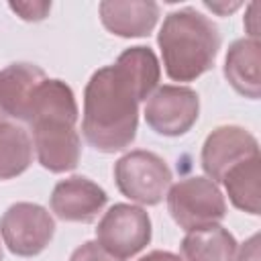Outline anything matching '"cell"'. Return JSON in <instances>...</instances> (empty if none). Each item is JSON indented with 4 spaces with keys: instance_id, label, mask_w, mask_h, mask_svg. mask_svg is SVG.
<instances>
[{
    "instance_id": "1",
    "label": "cell",
    "mask_w": 261,
    "mask_h": 261,
    "mask_svg": "<svg viewBox=\"0 0 261 261\" xmlns=\"http://www.w3.org/2000/svg\"><path fill=\"white\" fill-rule=\"evenodd\" d=\"M139 100L112 65L92 73L84 92L82 130L86 141L102 151L126 149L137 137Z\"/></svg>"
},
{
    "instance_id": "2",
    "label": "cell",
    "mask_w": 261,
    "mask_h": 261,
    "mask_svg": "<svg viewBox=\"0 0 261 261\" xmlns=\"http://www.w3.org/2000/svg\"><path fill=\"white\" fill-rule=\"evenodd\" d=\"M157 43L167 77L192 82L214 65L220 33L206 14L196 8H179L165 16Z\"/></svg>"
},
{
    "instance_id": "3",
    "label": "cell",
    "mask_w": 261,
    "mask_h": 261,
    "mask_svg": "<svg viewBox=\"0 0 261 261\" xmlns=\"http://www.w3.org/2000/svg\"><path fill=\"white\" fill-rule=\"evenodd\" d=\"M167 210L175 224L190 232L218 224L226 214V202L212 179L192 175L169 186Z\"/></svg>"
},
{
    "instance_id": "4",
    "label": "cell",
    "mask_w": 261,
    "mask_h": 261,
    "mask_svg": "<svg viewBox=\"0 0 261 261\" xmlns=\"http://www.w3.org/2000/svg\"><path fill=\"white\" fill-rule=\"evenodd\" d=\"M114 179L122 196L145 206H155L167 196L171 169L157 153L137 149L116 161Z\"/></svg>"
},
{
    "instance_id": "5",
    "label": "cell",
    "mask_w": 261,
    "mask_h": 261,
    "mask_svg": "<svg viewBox=\"0 0 261 261\" xmlns=\"http://www.w3.org/2000/svg\"><path fill=\"white\" fill-rule=\"evenodd\" d=\"M151 241V218L141 206L114 204L98 222L96 243L112 257L124 261L143 251Z\"/></svg>"
},
{
    "instance_id": "6",
    "label": "cell",
    "mask_w": 261,
    "mask_h": 261,
    "mask_svg": "<svg viewBox=\"0 0 261 261\" xmlns=\"http://www.w3.org/2000/svg\"><path fill=\"white\" fill-rule=\"evenodd\" d=\"M0 234L10 253L33 257L51 243L55 234V220L39 204L16 202L2 214Z\"/></svg>"
},
{
    "instance_id": "7",
    "label": "cell",
    "mask_w": 261,
    "mask_h": 261,
    "mask_svg": "<svg viewBox=\"0 0 261 261\" xmlns=\"http://www.w3.org/2000/svg\"><path fill=\"white\" fill-rule=\"evenodd\" d=\"M200 114V98L186 86H161L157 88L145 106L147 124L163 137L186 135Z\"/></svg>"
},
{
    "instance_id": "8",
    "label": "cell",
    "mask_w": 261,
    "mask_h": 261,
    "mask_svg": "<svg viewBox=\"0 0 261 261\" xmlns=\"http://www.w3.org/2000/svg\"><path fill=\"white\" fill-rule=\"evenodd\" d=\"M33 149L39 163L53 171L63 173L75 169L82 155V141L75 130V120L67 118H37L31 122Z\"/></svg>"
},
{
    "instance_id": "9",
    "label": "cell",
    "mask_w": 261,
    "mask_h": 261,
    "mask_svg": "<svg viewBox=\"0 0 261 261\" xmlns=\"http://www.w3.org/2000/svg\"><path fill=\"white\" fill-rule=\"evenodd\" d=\"M259 153L257 139L243 126H216L202 145V167L214 184L222 181L224 173L237 163Z\"/></svg>"
},
{
    "instance_id": "10",
    "label": "cell",
    "mask_w": 261,
    "mask_h": 261,
    "mask_svg": "<svg viewBox=\"0 0 261 261\" xmlns=\"http://www.w3.org/2000/svg\"><path fill=\"white\" fill-rule=\"evenodd\" d=\"M106 192L88 177L73 175L61 179L51 194V210L67 222H94L106 206Z\"/></svg>"
},
{
    "instance_id": "11",
    "label": "cell",
    "mask_w": 261,
    "mask_h": 261,
    "mask_svg": "<svg viewBox=\"0 0 261 261\" xmlns=\"http://www.w3.org/2000/svg\"><path fill=\"white\" fill-rule=\"evenodd\" d=\"M45 71L33 63H12L0 71V108L6 116L29 122L37 88L45 82Z\"/></svg>"
},
{
    "instance_id": "12",
    "label": "cell",
    "mask_w": 261,
    "mask_h": 261,
    "mask_svg": "<svg viewBox=\"0 0 261 261\" xmlns=\"http://www.w3.org/2000/svg\"><path fill=\"white\" fill-rule=\"evenodd\" d=\"M159 18V4L151 0L141 2H120L106 0L100 2L102 24L118 37H145L153 31Z\"/></svg>"
},
{
    "instance_id": "13",
    "label": "cell",
    "mask_w": 261,
    "mask_h": 261,
    "mask_svg": "<svg viewBox=\"0 0 261 261\" xmlns=\"http://www.w3.org/2000/svg\"><path fill=\"white\" fill-rule=\"evenodd\" d=\"M224 77L245 98L261 94V45L259 39H237L224 59Z\"/></svg>"
},
{
    "instance_id": "14",
    "label": "cell",
    "mask_w": 261,
    "mask_h": 261,
    "mask_svg": "<svg viewBox=\"0 0 261 261\" xmlns=\"http://www.w3.org/2000/svg\"><path fill=\"white\" fill-rule=\"evenodd\" d=\"M112 67L133 90L139 102L147 100L157 90L161 77V65L149 47H130L122 51L118 59L112 63Z\"/></svg>"
},
{
    "instance_id": "15",
    "label": "cell",
    "mask_w": 261,
    "mask_h": 261,
    "mask_svg": "<svg viewBox=\"0 0 261 261\" xmlns=\"http://www.w3.org/2000/svg\"><path fill=\"white\" fill-rule=\"evenodd\" d=\"M181 261H234L237 241L220 224L190 230L181 245Z\"/></svg>"
},
{
    "instance_id": "16",
    "label": "cell",
    "mask_w": 261,
    "mask_h": 261,
    "mask_svg": "<svg viewBox=\"0 0 261 261\" xmlns=\"http://www.w3.org/2000/svg\"><path fill=\"white\" fill-rule=\"evenodd\" d=\"M259 179H261V157L259 153L237 163L230 167L224 177V190L228 194V200L232 206H237L243 212H249L253 216L259 214L261 210V190H259Z\"/></svg>"
},
{
    "instance_id": "17",
    "label": "cell",
    "mask_w": 261,
    "mask_h": 261,
    "mask_svg": "<svg viewBox=\"0 0 261 261\" xmlns=\"http://www.w3.org/2000/svg\"><path fill=\"white\" fill-rule=\"evenodd\" d=\"M33 141L29 133L12 122H0V179H12L29 169Z\"/></svg>"
},
{
    "instance_id": "18",
    "label": "cell",
    "mask_w": 261,
    "mask_h": 261,
    "mask_svg": "<svg viewBox=\"0 0 261 261\" xmlns=\"http://www.w3.org/2000/svg\"><path fill=\"white\" fill-rule=\"evenodd\" d=\"M10 10H14L22 20H43L49 10H51V2H10L8 4Z\"/></svg>"
},
{
    "instance_id": "19",
    "label": "cell",
    "mask_w": 261,
    "mask_h": 261,
    "mask_svg": "<svg viewBox=\"0 0 261 261\" xmlns=\"http://www.w3.org/2000/svg\"><path fill=\"white\" fill-rule=\"evenodd\" d=\"M69 261H120V259L108 255L96 241H88V243L80 245V247L71 253Z\"/></svg>"
},
{
    "instance_id": "20",
    "label": "cell",
    "mask_w": 261,
    "mask_h": 261,
    "mask_svg": "<svg viewBox=\"0 0 261 261\" xmlns=\"http://www.w3.org/2000/svg\"><path fill=\"white\" fill-rule=\"evenodd\" d=\"M234 261H259V234H253L241 247V251H237Z\"/></svg>"
},
{
    "instance_id": "21",
    "label": "cell",
    "mask_w": 261,
    "mask_h": 261,
    "mask_svg": "<svg viewBox=\"0 0 261 261\" xmlns=\"http://www.w3.org/2000/svg\"><path fill=\"white\" fill-rule=\"evenodd\" d=\"M257 10H259V2H253L251 6H249V12H247V29H249V33H251V39H259V29H257Z\"/></svg>"
},
{
    "instance_id": "22",
    "label": "cell",
    "mask_w": 261,
    "mask_h": 261,
    "mask_svg": "<svg viewBox=\"0 0 261 261\" xmlns=\"http://www.w3.org/2000/svg\"><path fill=\"white\" fill-rule=\"evenodd\" d=\"M139 261H181V257H177L169 251H151L145 257H141Z\"/></svg>"
},
{
    "instance_id": "23",
    "label": "cell",
    "mask_w": 261,
    "mask_h": 261,
    "mask_svg": "<svg viewBox=\"0 0 261 261\" xmlns=\"http://www.w3.org/2000/svg\"><path fill=\"white\" fill-rule=\"evenodd\" d=\"M206 6L210 8V10H214V12H218V14H228V12H232V10H237L239 6H241V2H232V4H220V2H206Z\"/></svg>"
},
{
    "instance_id": "24",
    "label": "cell",
    "mask_w": 261,
    "mask_h": 261,
    "mask_svg": "<svg viewBox=\"0 0 261 261\" xmlns=\"http://www.w3.org/2000/svg\"><path fill=\"white\" fill-rule=\"evenodd\" d=\"M4 118H6V114L2 112V108H0V122H4Z\"/></svg>"
},
{
    "instance_id": "25",
    "label": "cell",
    "mask_w": 261,
    "mask_h": 261,
    "mask_svg": "<svg viewBox=\"0 0 261 261\" xmlns=\"http://www.w3.org/2000/svg\"><path fill=\"white\" fill-rule=\"evenodd\" d=\"M0 261H2V249H0Z\"/></svg>"
}]
</instances>
